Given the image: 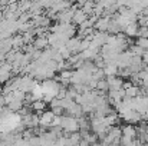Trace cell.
I'll list each match as a JSON object with an SVG mask.
<instances>
[{"label":"cell","instance_id":"1","mask_svg":"<svg viewBox=\"0 0 148 146\" xmlns=\"http://www.w3.org/2000/svg\"><path fill=\"white\" fill-rule=\"evenodd\" d=\"M60 128L68 132V133H76L79 132V123H78V119L73 117V116H62V122H60Z\"/></svg>","mask_w":148,"mask_h":146},{"label":"cell","instance_id":"2","mask_svg":"<svg viewBox=\"0 0 148 146\" xmlns=\"http://www.w3.org/2000/svg\"><path fill=\"white\" fill-rule=\"evenodd\" d=\"M13 66L10 63H3L0 65V83H7L10 80V75H12Z\"/></svg>","mask_w":148,"mask_h":146},{"label":"cell","instance_id":"3","mask_svg":"<svg viewBox=\"0 0 148 146\" xmlns=\"http://www.w3.org/2000/svg\"><path fill=\"white\" fill-rule=\"evenodd\" d=\"M81 42H82V40L75 36V37H72V39L68 40L66 48H68V50H69L72 54H78V53H81Z\"/></svg>","mask_w":148,"mask_h":146},{"label":"cell","instance_id":"4","mask_svg":"<svg viewBox=\"0 0 148 146\" xmlns=\"http://www.w3.org/2000/svg\"><path fill=\"white\" fill-rule=\"evenodd\" d=\"M106 82H108L109 90H121L122 86H124V79H121V77H118V76L106 77ZM109 90H108V92H109Z\"/></svg>","mask_w":148,"mask_h":146},{"label":"cell","instance_id":"5","mask_svg":"<svg viewBox=\"0 0 148 146\" xmlns=\"http://www.w3.org/2000/svg\"><path fill=\"white\" fill-rule=\"evenodd\" d=\"M53 119H55L53 112H52V110L48 112V110H46V112L40 116V125H39V126H42L43 129H48V128H50V125H52Z\"/></svg>","mask_w":148,"mask_h":146},{"label":"cell","instance_id":"6","mask_svg":"<svg viewBox=\"0 0 148 146\" xmlns=\"http://www.w3.org/2000/svg\"><path fill=\"white\" fill-rule=\"evenodd\" d=\"M89 19V16L82 10V9H76L75 10V14H73V19H72V22L76 24V26H81L84 22H86Z\"/></svg>","mask_w":148,"mask_h":146},{"label":"cell","instance_id":"7","mask_svg":"<svg viewBox=\"0 0 148 146\" xmlns=\"http://www.w3.org/2000/svg\"><path fill=\"white\" fill-rule=\"evenodd\" d=\"M124 32H125L127 37H134V36H138L140 26H138V23H137V22H132V23H130V24L127 26V29H125Z\"/></svg>","mask_w":148,"mask_h":146},{"label":"cell","instance_id":"8","mask_svg":"<svg viewBox=\"0 0 148 146\" xmlns=\"http://www.w3.org/2000/svg\"><path fill=\"white\" fill-rule=\"evenodd\" d=\"M122 136L131 138V139H137V129L134 125H124L122 126Z\"/></svg>","mask_w":148,"mask_h":146},{"label":"cell","instance_id":"9","mask_svg":"<svg viewBox=\"0 0 148 146\" xmlns=\"http://www.w3.org/2000/svg\"><path fill=\"white\" fill-rule=\"evenodd\" d=\"M33 46H35L36 50H40V52L46 50L48 46H49L48 37H46V36H45V37H36V39H35V42H33Z\"/></svg>","mask_w":148,"mask_h":146},{"label":"cell","instance_id":"10","mask_svg":"<svg viewBox=\"0 0 148 146\" xmlns=\"http://www.w3.org/2000/svg\"><path fill=\"white\" fill-rule=\"evenodd\" d=\"M118 66H115V65H106L105 67H103V73H105V76L106 77H114V76H118Z\"/></svg>","mask_w":148,"mask_h":146},{"label":"cell","instance_id":"11","mask_svg":"<svg viewBox=\"0 0 148 146\" xmlns=\"http://www.w3.org/2000/svg\"><path fill=\"white\" fill-rule=\"evenodd\" d=\"M46 102H43V100H36V102H33L30 106H32V110L33 112H46Z\"/></svg>","mask_w":148,"mask_h":146},{"label":"cell","instance_id":"12","mask_svg":"<svg viewBox=\"0 0 148 146\" xmlns=\"http://www.w3.org/2000/svg\"><path fill=\"white\" fill-rule=\"evenodd\" d=\"M97 90L99 92H108L109 90V86H108V82H106V79H102V80H99L98 85H97Z\"/></svg>","mask_w":148,"mask_h":146},{"label":"cell","instance_id":"13","mask_svg":"<svg viewBox=\"0 0 148 146\" xmlns=\"http://www.w3.org/2000/svg\"><path fill=\"white\" fill-rule=\"evenodd\" d=\"M135 45L140 46L141 49H144V50H148V39L147 37H138L137 42H135Z\"/></svg>","mask_w":148,"mask_h":146},{"label":"cell","instance_id":"14","mask_svg":"<svg viewBox=\"0 0 148 146\" xmlns=\"http://www.w3.org/2000/svg\"><path fill=\"white\" fill-rule=\"evenodd\" d=\"M105 76V73H103V69H98L94 75H92V80H95V82H99V80H102V79H105L103 77Z\"/></svg>","mask_w":148,"mask_h":146},{"label":"cell","instance_id":"15","mask_svg":"<svg viewBox=\"0 0 148 146\" xmlns=\"http://www.w3.org/2000/svg\"><path fill=\"white\" fill-rule=\"evenodd\" d=\"M143 63L144 66H148V50L144 52V56H143Z\"/></svg>","mask_w":148,"mask_h":146},{"label":"cell","instance_id":"16","mask_svg":"<svg viewBox=\"0 0 148 146\" xmlns=\"http://www.w3.org/2000/svg\"><path fill=\"white\" fill-rule=\"evenodd\" d=\"M0 139H1V132H0Z\"/></svg>","mask_w":148,"mask_h":146}]
</instances>
